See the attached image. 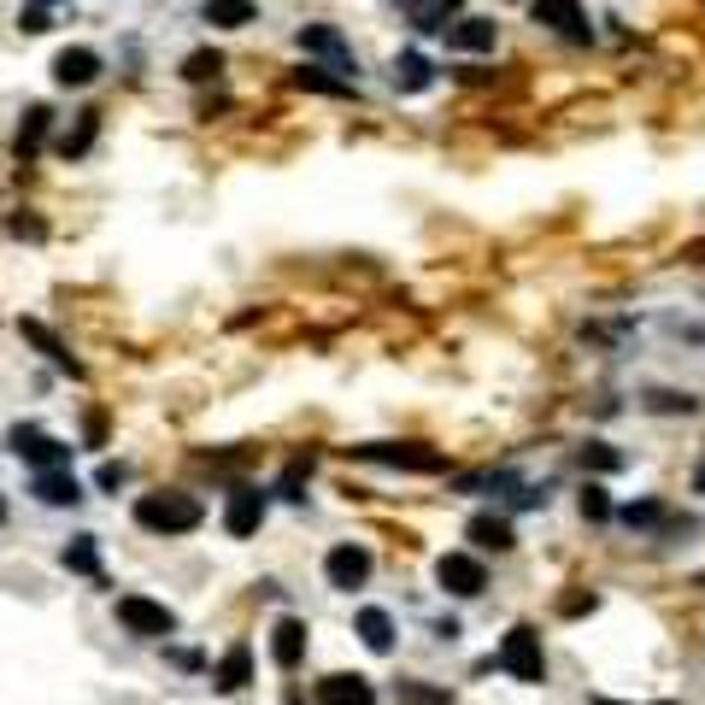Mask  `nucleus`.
<instances>
[{
    "label": "nucleus",
    "instance_id": "nucleus-7",
    "mask_svg": "<svg viewBox=\"0 0 705 705\" xmlns=\"http://www.w3.org/2000/svg\"><path fill=\"white\" fill-rule=\"evenodd\" d=\"M529 12H536V24H547L564 42H594V24H588L582 0H529Z\"/></svg>",
    "mask_w": 705,
    "mask_h": 705
},
{
    "label": "nucleus",
    "instance_id": "nucleus-6",
    "mask_svg": "<svg viewBox=\"0 0 705 705\" xmlns=\"http://www.w3.org/2000/svg\"><path fill=\"white\" fill-rule=\"evenodd\" d=\"M436 582L453 599H476V594L488 588V564L476 559V553H441L436 559Z\"/></svg>",
    "mask_w": 705,
    "mask_h": 705
},
{
    "label": "nucleus",
    "instance_id": "nucleus-37",
    "mask_svg": "<svg viewBox=\"0 0 705 705\" xmlns=\"http://www.w3.org/2000/svg\"><path fill=\"white\" fill-rule=\"evenodd\" d=\"M694 494H705V464H694Z\"/></svg>",
    "mask_w": 705,
    "mask_h": 705
},
{
    "label": "nucleus",
    "instance_id": "nucleus-40",
    "mask_svg": "<svg viewBox=\"0 0 705 705\" xmlns=\"http://www.w3.org/2000/svg\"><path fill=\"white\" fill-rule=\"evenodd\" d=\"M599 705H617V700H599Z\"/></svg>",
    "mask_w": 705,
    "mask_h": 705
},
{
    "label": "nucleus",
    "instance_id": "nucleus-16",
    "mask_svg": "<svg viewBox=\"0 0 705 705\" xmlns=\"http://www.w3.org/2000/svg\"><path fill=\"white\" fill-rule=\"evenodd\" d=\"M212 682L223 687V694H242V687L253 682V647H247V641H235V647H230V652H223V659H218Z\"/></svg>",
    "mask_w": 705,
    "mask_h": 705
},
{
    "label": "nucleus",
    "instance_id": "nucleus-38",
    "mask_svg": "<svg viewBox=\"0 0 705 705\" xmlns=\"http://www.w3.org/2000/svg\"><path fill=\"white\" fill-rule=\"evenodd\" d=\"M36 7H65V0H36Z\"/></svg>",
    "mask_w": 705,
    "mask_h": 705
},
{
    "label": "nucleus",
    "instance_id": "nucleus-28",
    "mask_svg": "<svg viewBox=\"0 0 705 705\" xmlns=\"http://www.w3.org/2000/svg\"><path fill=\"white\" fill-rule=\"evenodd\" d=\"M576 506H582V518H588V524H606V518H612V500H606V488H599V483L582 488Z\"/></svg>",
    "mask_w": 705,
    "mask_h": 705
},
{
    "label": "nucleus",
    "instance_id": "nucleus-17",
    "mask_svg": "<svg viewBox=\"0 0 705 705\" xmlns=\"http://www.w3.org/2000/svg\"><path fill=\"white\" fill-rule=\"evenodd\" d=\"M47 124H54V112H47V107H30L24 124H19V135H12V159H19V165L36 159L42 142H47Z\"/></svg>",
    "mask_w": 705,
    "mask_h": 705
},
{
    "label": "nucleus",
    "instance_id": "nucleus-22",
    "mask_svg": "<svg viewBox=\"0 0 705 705\" xmlns=\"http://www.w3.org/2000/svg\"><path fill=\"white\" fill-rule=\"evenodd\" d=\"M19 330H24V341H36V348H42L47 359H54V365H59V371H71V376L82 371V365H77V359H71V353H65V341H59L54 330H47V323H36V318H24V323H19Z\"/></svg>",
    "mask_w": 705,
    "mask_h": 705
},
{
    "label": "nucleus",
    "instance_id": "nucleus-11",
    "mask_svg": "<svg viewBox=\"0 0 705 705\" xmlns=\"http://www.w3.org/2000/svg\"><path fill=\"white\" fill-rule=\"evenodd\" d=\"M464 541H471L476 553H511V547H518L511 518H500V511H476V518L464 524Z\"/></svg>",
    "mask_w": 705,
    "mask_h": 705
},
{
    "label": "nucleus",
    "instance_id": "nucleus-10",
    "mask_svg": "<svg viewBox=\"0 0 705 705\" xmlns=\"http://www.w3.org/2000/svg\"><path fill=\"white\" fill-rule=\"evenodd\" d=\"M300 47H306V54H318V59H330L335 71H348V77L359 71L353 47H348V36H341L335 24H306V30H300Z\"/></svg>",
    "mask_w": 705,
    "mask_h": 705
},
{
    "label": "nucleus",
    "instance_id": "nucleus-13",
    "mask_svg": "<svg viewBox=\"0 0 705 705\" xmlns=\"http://www.w3.org/2000/svg\"><path fill=\"white\" fill-rule=\"evenodd\" d=\"M441 36H447V47H459V54H494L500 24H494V19H453Z\"/></svg>",
    "mask_w": 705,
    "mask_h": 705
},
{
    "label": "nucleus",
    "instance_id": "nucleus-20",
    "mask_svg": "<svg viewBox=\"0 0 705 705\" xmlns=\"http://www.w3.org/2000/svg\"><path fill=\"white\" fill-rule=\"evenodd\" d=\"M200 19L218 24V30H247L253 19H260V7H253V0H206Z\"/></svg>",
    "mask_w": 705,
    "mask_h": 705
},
{
    "label": "nucleus",
    "instance_id": "nucleus-2",
    "mask_svg": "<svg viewBox=\"0 0 705 705\" xmlns=\"http://www.w3.org/2000/svg\"><path fill=\"white\" fill-rule=\"evenodd\" d=\"M348 459L388 464V471H411V476H441L447 471V453L441 447H423V441H365V447H348Z\"/></svg>",
    "mask_w": 705,
    "mask_h": 705
},
{
    "label": "nucleus",
    "instance_id": "nucleus-8",
    "mask_svg": "<svg viewBox=\"0 0 705 705\" xmlns=\"http://www.w3.org/2000/svg\"><path fill=\"white\" fill-rule=\"evenodd\" d=\"M323 576H330V588H341V594L365 588V582H371V547H359V541L330 547V559H323Z\"/></svg>",
    "mask_w": 705,
    "mask_h": 705
},
{
    "label": "nucleus",
    "instance_id": "nucleus-18",
    "mask_svg": "<svg viewBox=\"0 0 705 705\" xmlns=\"http://www.w3.org/2000/svg\"><path fill=\"white\" fill-rule=\"evenodd\" d=\"M394 7L411 19V30H447L459 19V0H394Z\"/></svg>",
    "mask_w": 705,
    "mask_h": 705
},
{
    "label": "nucleus",
    "instance_id": "nucleus-15",
    "mask_svg": "<svg viewBox=\"0 0 705 705\" xmlns=\"http://www.w3.org/2000/svg\"><path fill=\"white\" fill-rule=\"evenodd\" d=\"M271 659H277V670H300V659H306V624L300 617H277V629H271Z\"/></svg>",
    "mask_w": 705,
    "mask_h": 705
},
{
    "label": "nucleus",
    "instance_id": "nucleus-30",
    "mask_svg": "<svg viewBox=\"0 0 705 705\" xmlns=\"http://www.w3.org/2000/svg\"><path fill=\"white\" fill-rule=\"evenodd\" d=\"M617 464H624V453H612L606 441H588V447H582V471H617Z\"/></svg>",
    "mask_w": 705,
    "mask_h": 705
},
{
    "label": "nucleus",
    "instance_id": "nucleus-1",
    "mask_svg": "<svg viewBox=\"0 0 705 705\" xmlns=\"http://www.w3.org/2000/svg\"><path fill=\"white\" fill-rule=\"evenodd\" d=\"M206 506L195 494H177V488H159V494H142L135 500V524L153 529V536H188V529H200Z\"/></svg>",
    "mask_w": 705,
    "mask_h": 705
},
{
    "label": "nucleus",
    "instance_id": "nucleus-33",
    "mask_svg": "<svg viewBox=\"0 0 705 705\" xmlns=\"http://www.w3.org/2000/svg\"><path fill=\"white\" fill-rule=\"evenodd\" d=\"M19 30H24V36H42V30H54V19H47V7H36V0H30V7L19 12Z\"/></svg>",
    "mask_w": 705,
    "mask_h": 705
},
{
    "label": "nucleus",
    "instance_id": "nucleus-21",
    "mask_svg": "<svg viewBox=\"0 0 705 705\" xmlns=\"http://www.w3.org/2000/svg\"><path fill=\"white\" fill-rule=\"evenodd\" d=\"M353 629H359V641H365L371 652H394V617H388L383 606H365Z\"/></svg>",
    "mask_w": 705,
    "mask_h": 705
},
{
    "label": "nucleus",
    "instance_id": "nucleus-12",
    "mask_svg": "<svg viewBox=\"0 0 705 705\" xmlns=\"http://www.w3.org/2000/svg\"><path fill=\"white\" fill-rule=\"evenodd\" d=\"M95 77H100V54H95V47H59V54H54V82H59V89H89Z\"/></svg>",
    "mask_w": 705,
    "mask_h": 705
},
{
    "label": "nucleus",
    "instance_id": "nucleus-32",
    "mask_svg": "<svg viewBox=\"0 0 705 705\" xmlns=\"http://www.w3.org/2000/svg\"><path fill=\"white\" fill-rule=\"evenodd\" d=\"M406 705H447V687H423V682H400Z\"/></svg>",
    "mask_w": 705,
    "mask_h": 705
},
{
    "label": "nucleus",
    "instance_id": "nucleus-3",
    "mask_svg": "<svg viewBox=\"0 0 705 705\" xmlns=\"http://www.w3.org/2000/svg\"><path fill=\"white\" fill-rule=\"evenodd\" d=\"M494 664H500L511 682L541 687V682H547V652H541L536 624H511V629H506V641H500V652H494Z\"/></svg>",
    "mask_w": 705,
    "mask_h": 705
},
{
    "label": "nucleus",
    "instance_id": "nucleus-34",
    "mask_svg": "<svg viewBox=\"0 0 705 705\" xmlns=\"http://www.w3.org/2000/svg\"><path fill=\"white\" fill-rule=\"evenodd\" d=\"M647 406H652V411H694V394H670V388H659V394H647Z\"/></svg>",
    "mask_w": 705,
    "mask_h": 705
},
{
    "label": "nucleus",
    "instance_id": "nucleus-4",
    "mask_svg": "<svg viewBox=\"0 0 705 705\" xmlns=\"http://www.w3.org/2000/svg\"><path fill=\"white\" fill-rule=\"evenodd\" d=\"M118 624L130 635H142V641H165V635H177V612L147 594H118Z\"/></svg>",
    "mask_w": 705,
    "mask_h": 705
},
{
    "label": "nucleus",
    "instance_id": "nucleus-14",
    "mask_svg": "<svg viewBox=\"0 0 705 705\" xmlns=\"http://www.w3.org/2000/svg\"><path fill=\"white\" fill-rule=\"evenodd\" d=\"M318 705H376V687L365 676H348V670H335V676L318 682Z\"/></svg>",
    "mask_w": 705,
    "mask_h": 705
},
{
    "label": "nucleus",
    "instance_id": "nucleus-35",
    "mask_svg": "<svg viewBox=\"0 0 705 705\" xmlns=\"http://www.w3.org/2000/svg\"><path fill=\"white\" fill-rule=\"evenodd\" d=\"M559 612H564V617H582V612H594V594H564V599H559Z\"/></svg>",
    "mask_w": 705,
    "mask_h": 705
},
{
    "label": "nucleus",
    "instance_id": "nucleus-31",
    "mask_svg": "<svg viewBox=\"0 0 705 705\" xmlns=\"http://www.w3.org/2000/svg\"><path fill=\"white\" fill-rule=\"evenodd\" d=\"M306 476H312V453H306V459H295V464H288V471H283V500H306V494H300V483H306Z\"/></svg>",
    "mask_w": 705,
    "mask_h": 705
},
{
    "label": "nucleus",
    "instance_id": "nucleus-25",
    "mask_svg": "<svg viewBox=\"0 0 705 705\" xmlns=\"http://www.w3.org/2000/svg\"><path fill=\"white\" fill-rule=\"evenodd\" d=\"M95 130H100V112H77V124L59 135V159H77V153H89Z\"/></svg>",
    "mask_w": 705,
    "mask_h": 705
},
{
    "label": "nucleus",
    "instance_id": "nucleus-36",
    "mask_svg": "<svg viewBox=\"0 0 705 705\" xmlns=\"http://www.w3.org/2000/svg\"><path fill=\"white\" fill-rule=\"evenodd\" d=\"M124 476H130L124 464H100V476H95V483H100V488H118V483H124Z\"/></svg>",
    "mask_w": 705,
    "mask_h": 705
},
{
    "label": "nucleus",
    "instance_id": "nucleus-27",
    "mask_svg": "<svg viewBox=\"0 0 705 705\" xmlns=\"http://www.w3.org/2000/svg\"><path fill=\"white\" fill-rule=\"evenodd\" d=\"M218 71H223V54H212V47H200V54L183 59V77H188V82H212Z\"/></svg>",
    "mask_w": 705,
    "mask_h": 705
},
{
    "label": "nucleus",
    "instance_id": "nucleus-19",
    "mask_svg": "<svg viewBox=\"0 0 705 705\" xmlns=\"http://www.w3.org/2000/svg\"><path fill=\"white\" fill-rule=\"evenodd\" d=\"M36 500L42 506H77L82 500V483L71 471H36Z\"/></svg>",
    "mask_w": 705,
    "mask_h": 705
},
{
    "label": "nucleus",
    "instance_id": "nucleus-5",
    "mask_svg": "<svg viewBox=\"0 0 705 705\" xmlns=\"http://www.w3.org/2000/svg\"><path fill=\"white\" fill-rule=\"evenodd\" d=\"M7 447H12L24 464H36V471H71V447L54 441V436H47V429H36V423H19V429L7 436Z\"/></svg>",
    "mask_w": 705,
    "mask_h": 705
},
{
    "label": "nucleus",
    "instance_id": "nucleus-41",
    "mask_svg": "<svg viewBox=\"0 0 705 705\" xmlns=\"http://www.w3.org/2000/svg\"><path fill=\"white\" fill-rule=\"evenodd\" d=\"M659 705H676V700H659Z\"/></svg>",
    "mask_w": 705,
    "mask_h": 705
},
{
    "label": "nucleus",
    "instance_id": "nucleus-29",
    "mask_svg": "<svg viewBox=\"0 0 705 705\" xmlns=\"http://www.w3.org/2000/svg\"><path fill=\"white\" fill-rule=\"evenodd\" d=\"M624 524L629 529H659L664 524V506L659 500H635V506H624Z\"/></svg>",
    "mask_w": 705,
    "mask_h": 705
},
{
    "label": "nucleus",
    "instance_id": "nucleus-26",
    "mask_svg": "<svg viewBox=\"0 0 705 705\" xmlns=\"http://www.w3.org/2000/svg\"><path fill=\"white\" fill-rule=\"evenodd\" d=\"M295 89H312V95H335V100H348V95H353V82H348V77H323L318 65H300V71H295Z\"/></svg>",
    "mask_w": 705,
    "mask_h": 705
},
{
    "label": "nucleus",
    "instance_id": "nucleus-9",
    "mask_svg": "<svg viewBox=\"0 0 705 705\" xmlns=\"http://www.w3.org/2000/svg\"><path fill=\"white\" fill-rule=\"evenodd\" d=\"M260 524H265V494H260V488H247V483H242V488H230V500H223V529H230L235 541H247Z\"/></svg>",
    "mask_w": 705,
    "mask_h": 705
},
{
    "label": "nucleus",
    "instance_id": "nucleus-39",
    "mask_svg": "<svg viewBox=\"0 0 705 705\" xmlns=\"http://www.w3.org/2000/svg\"><path fill=\"white\" fill-rule=\"evenodd\" d=\"M0 524H7V500H0Z\"/></svg>",
    "mask_w": 705,
    "mask_h": 705
},
{
    "label": "nucleus",
    "instance_id": "nucleus-23",
    "mask_svg": "<svg viewBox=\"0 0 705 705\" xmlns=\"http://www.w3.org/2000/svg\"><path fill=\"white\" fill-rule=\"evenodd\" d=\"M65 571H77V576H89V582H107V571H100V547H95V536H77L71 547H65Z\"/></svg>",
    "mask_w": 705,
    "mask_h": 705
},
{
    "label": "nucleus",
    "instance_id": "nucleus-24",
    "mask_svg": "<svg viewBox=\"0 0 705 705\" xmlns=\"http://www.w3.org/2000/svg\"><path fill=\"white\" fill-rule=\"evenodd\" d=\"M429 77H436V65H429L423 54H400V59H394V89L418 95V89H429Z\"/></svg>",
    "mask_w": 705,
    "mask_h": 705
}]
</instances>
